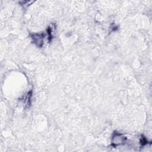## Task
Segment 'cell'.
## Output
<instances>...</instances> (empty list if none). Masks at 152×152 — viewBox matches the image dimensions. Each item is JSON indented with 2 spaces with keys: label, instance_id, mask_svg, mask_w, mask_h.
Masks as SVG:
<instances>
[{
  "label": "cell",
  "instance_id": "cell-1",
  "mask_svg": "<svg viewBox=\"0 0 152 152\" xmlns=\"http://www.w3.org/2000/svg\"><path fill=\"white\" fill-rule=\"evenodd\" d=\"M125 140H126V138L125 137H124L122 134H119V133H115L114 137H113L112 145L113 147H116L117 145L124 144Z\"/></svg>",
  "mask_w": 152,
  "mask_h": 152
}]
</instances>
